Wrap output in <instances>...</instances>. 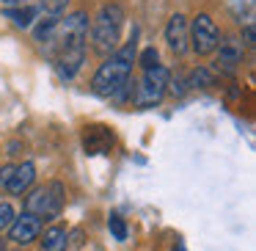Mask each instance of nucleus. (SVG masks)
I'll return each mask as SVG.
<instances>
[{
  "mask_svg": "<svg viewBox=\"0 0 256 251\" xmlns=\"http://www.w3.org/2000/svg\"><path fill=\"white\" fill-rule=\"evenodd\" d=\"M138 31H132V39L124 47H118L116 53L102 61V67L96 69L94 80H91V91L96 97H113L132 75V64H135V53H138V42H135Z\"/></svg>",
  "mask_w": 256,
  "mask_h": 251,
  "instance_id": "f257e3e1",
  "label": "nucleus"
},
{
  "mask_svg": "<svg viewBox=\"0 0 256 251\" xmlns=\"http://www.w3.org/2000/svg\"><path fill=\"white\" fill-rule=\"evenodd\" d=\"M122 25H124V12L118 3H108L100 9V14L91 23V47L100 56L116 53V45L122 39Z\"/></svg>",
  "mask_w": 256,
  "mask_h": 251,
  "instance_id": "f03ea898",
  "label": "nucleus"
},
{
  "mask_svg": "<svg viewBox=\"0 0 256 251\" xmlns=\"http://www.w3.org/2000/svg\"><path fill=\"white\" fill-rule=\"evenodd\" d=\"M64 185L61 182H47L30 190V196H25V212L36 218H52L61 212L64 207Z\"/></svg>",
  "mask_w": 256,
  "mask_h": 251,
  "instance_id": "7ed1b4c3",
  "label": "nucleus"
},
{
  "mask_svg": "<svg viewBox=\"0 0 256 251\" xmlns=\"http://www.w3.org/2000/svg\"><path fill=\"white\" fill-rule=\"evenodd\" d=\"M168 78H171V72H168L166 67H160V64L146 69L140 86H135V105L138 108H154L168 89Z\"/></svg>",
  "mask_w": 256,
  "mask_h": 251,
  "instance_id": "20e7f679",
  "label": "nucleus"
},
{
  "mask_svg": "<svg viewBox=\"0 0 256 251\" xmlns=\"http://www.w3.org/2000/svg\"><path fill=\"white\" fill-rule=\"evenodd\" d=\"M190 42H193V50L198 56H210L218 45H220V34H218V25L212 23L210 14H198L193 20V25L188 28Z\"/></svg>",
  "mask_w": 256,
  "mask_h": 251,
  "instance_id": "39448f33",
  "label": "nucleus"
},
{
  "mask_svg": "<svg viewBox=\"0 0 256 251\" xmlns=\"http://www.w3.org/2000/svg\"><path fill=\"white\" fill-rule=\"evenodd\" d=\"M113 146V133L102 124H91L83 133V149L86 155H108Z\"/></svg>",
  "mask_w": 256,
  "mask_h": 251,
  "instance_id": "423d86ee",
  "label": "nucleus"
},
{
  "mask_svg": "<svg viewBox=\"0 0 256 251\" xmlns=\"http://www.w3.org/2000/svg\"><path fill=\"white\" fill-rule=\"evenodd\" d=\"M8 234H12V240L17 245H28L42 234V221L36 215H28V212H25V215L14 218V223L8 226Z\"/></svg>",
  "mask_w": 256,
  "mask_h": 251,
  "instance_id": "0eeeda50",
  "label": "nucleus"
},
{
  "mask_svg": "<svg viewBox=\"0 0 256 251\" xmlns=\"http://www.w3.org/2000/svg\"><path fill=\"white\" fill-rule=\"evenodd\" d=\"M166 42H168V47H171L176 56L188 53L190 34H188V20H184L182 14H174V17L168 20V25H166Z\"/></svg>",
  "mask_w": 256,
  "mask_h": 251,
  "instance_id": "6e6552de",
  "label": "nucleus"
},
{
  "mask_svg": "<svg viewBox=\"0 0 256 251\" xmlns=\"http://www.w3.org/2000/svg\"><path fill=\"white\" fill-rule=\"evenodd\" d=\"M83 61H86V50H69V53H61V56H56V69H58V78L72 80L74 75L80 72Z\"/></svg>",
  "mask_w": 256,
  "mask_h": 251,
  "instance_id": "1a4fd4ad",
  "label": "nucleus"
},
{
  "mask_svg": "<svg viewBox=\"0 0 256 251\" xmlns=\"http://www.w3.org/2000/svg\"><path fill=\"white\" fill-rule=\"evenodd\" d=\"M34 179H36V166L34 163H22V166H14V174H12L6 188L12 190L14 196H22L25 190L34 185Z\"/></svg>",
  "mask_w": 256,
  "mask_h": 251,
  "instance_id": "9d476101",
  "label": "nucleus"
},
{
  "mask_svg": "<svg viewBox=\"0 0 256 251\" xmlns=\"http://www.w3.org/2000/svg\"><path fill=\"white\" fill-rule=\"evenodd\" d=\"M42 251H66V229L64 226H47L44 229V234H42Z\"/></svg>",
  "mask_w": 256,
  "mask_h": 251,
  "instance_id": "9b49d317",
  "label": "nucleus"
},
{
  "mask_svg": "<svg viewBox=\"0 0 256 251\" xmlns=\"http://www.w3.org/2000/svg\"><path fill=\"white\" fill-rule=\"evenodd\" d=\"M240 61H242V50H240L234 42H226V45L220 47V53H218V67H223L226 72H234Z\"/></svg>",
  "mask_w": 256,
  "mask_h": 251,
  "instance_id": "f8f14e48",
  "label": "nucleus"
},
{
  "mask_svg": "<svg viewBox=\"0 0 256 251\" xmlns=\"http://www.w3.org/2000/svg\"><path fill=\"white\" fill-rule=\"evenodd\" d=\"M58 20L61 17H50V14H47V17H42V23L36 25V31H34V39L39 42V45H50L52 42V36H56V28H58Z\"/></svg>",
  "mask_w": 256,
  "mask_h": 251,
  "instance_id": "ddd939ff",
  "label": "nucleus"
},
{
  "mask_svg": "<svg viewBox=\"0 0 256 251\" xmlns=\"http://www.w3.org/2000/svg\"><path fill=\"white\" fill-rule=\"evenodd\" d=\"M39 14V9H30V6H25V9H8L6 12V17L12 20L17 28H28L30 23H34V17Z\"/></svg>",
  "mask_w": 256,
  "mask_h": 251,
  "instance_id": "4468645a",
  "label": "nucleus"
},
{
  "mask_svg": "<svg viewBox=\"0 0 256 251\" xmlns=\"http://www.w3.org/2000/svg\"><path fill=\"white\" fill-rule=\"evenodd\" d=\"M184 83L193 86V89H206V86L215 83V75H212L206 67H198V69H193V72H190V78L184 80Z\"/></svg>",
  "mask_w": 256,
  "mask_h": 251,
  "instance_id": "2eb2a0df",
  "label": "nucleus"
},
{
  "mask_svg": "<svg viewBox=\"0 0 256 251\" xmlns=\"http://www.w3.org/2000/svg\"><path fill=\"white\" fill-rule=\"evenodd\" d=\"M108 226H110V234L118 240V243L127 240V223L122 221V215H110V218H108Z\"/></svg>",
  "mask_w": 256,
  "mask_h": 251,
  "instance_id": "dca6fc26",
  "label": "nucleus"
},
{
  "mask_svg": "<svg viewBox=\"0 0 256 251\" xmlns=\"http://www.w3.org/2000/svg\"><path fill=\"white\" fill-rule=\"evenodd\" d=\"M14 207L8 204V201H0V232H6L8 226L14 223Z\"/></svg>",
  "mask_w": 256,
  "mask_h": 251,
  "instance_id": "f3484780",
  "label": "nucleus"
},
{
  "mask_svg": "<svg viewBox=\"0 0 256 251\" xmlns=\"http://www.w3.org/2000/svg\"><path fill=\"white\" fill-rule=\"evenodd\" d=\"M69 0H42V12H47L50 17H58V14L66 9Z\"/></svg>",
  "mask_w": 256,
  "mask_h": 251,
  "instance_id": "a211bd4d",
  "label": "nucleus"
},
{
  "mask_svg": "<svg viewBox=\"0 0 256 251\" xmlns=\"http://www.w3.org/2000/svg\"><path fill=\"white\" fill-rule=\"evenodd\" d=\"M138 61H140V67H144V69H152V67H157L160 56H157V50H154V47H146V50L140 53V58H138Z\"/></svg>",
  "mask_w": 256,
  "mask_h": 251,
  "instance_id": "6ab92c4d",
  "label": "nucleus"
},
{
  "mask_svg": "<svg viewBox=\"0 0 256 251\" xmlns=\"http://www.w3.org/2000/svg\"><path fill=\"white\" fill-rule=\"evenodd\" d=\"M168 91H171L174 97H182L184 91H188V83H184L182 78H168Z\"/></svg>",
  "mask_w": 256,
  "mask_h": 251,
  "instance_id": "aec40b11",
  "label": "nucleus"
},
{
  "mask_svg": "<svg viewBox=\"0 0 256 251\" xmlns=\"http://www.w3.org/2000/svg\"><path fill=\"white\" fill-rule=\"evenodd\" d=\"M66 243H72L74 248H80V245H83V229H72V232L66 234Z\"/></svg>",
  "mask_w": 256,
  "mask_h": 251,
  "instance_id": "412c9836",
  "label": "nucleus"
},
{
  "mask_svg": "<svg viewBox=\"0 0 256 251\" xmlns=\"http://www.w3.org/2000/svg\"><path fill=\"white\" fill-rule=\"evenodd\" d=\"M12 174H14V166H3V168H0V188H6V185H8Z\"/></svg>",
  "mask_w": 256,
  "mask_h": 251,
  "instance_id": "4be33fe9",
  "label": "nucleus"
},
{
  "mask_svg": "<svg viewBox=\"0 0 256 251\" xmlns=\"http://www.w3.org/2000/svg\"><path fill=\"white\" fill-rule=\"evenodd\" d=\"M245 45L254 47V25H245Z\"/></svg>",
  "mask_w": 256,
  "mask_h": 251,
  "instance_id": "5701e85b",
  "label": "nucleus"
},
{
  "mask_svg": "<svg viewBox=\"0 0 256 251\" xmlns=\"http://www.w3.org/2000/svg\"><path fill=\"white\" fill-rule=\"evenodd\" d=\"M20 3H22V0H0V6L6 9V12H8V9H14V6H20Z\"/></svg>",
  "mask_w": 256,
  "mask_h": 251,
  "instance_id": "b1692460",
  "label": "nucleus"
},
{
  "mask_svg": "<svg viewBox=\"0 0 256 251\" xmlns=\"http://www.w3.org/2000/svg\"><path fill=\"white\" fill-rule=\"evenodd\" d=\"M0 251H3V237H0Z\"/></svg>",
  "mask_w": 256,
  "mask_h": 251,
  "instance_id": "393cba45",
  "label": "nucleus"
},
{
  "mask_svg": "<svg viewBox=\"0 0 256 251\" xmlns=\"http://www.w3.org/2000/svg\"><path fill=\"white\" fill-rule=\"evenodd\" d=\"M174 251H182V245H179V248H174Z\"/></svg>",
  "mask_w": 256,
  "mask_h": 251,
  "instance_id": "a878e982",
  "label": "nucleus"
},
{
  "mask_svg": "<svg viewBox=\"0 0 256 251\" xmlns=\"http://www.w3.org/2000/svg\"><path fill=\"white\" fill-rule=\"evenodd\" d=\"M3 251H6V248H3Z\"/></svg>",
  "mask_w": 256,
  "mask_h": 251,
  "instance_id": "bb28decb",
  "label": "nucleus"
}]
</instances>
